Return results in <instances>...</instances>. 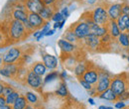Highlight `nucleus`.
<instances>
[{
  "instance_id": "f704fd0d",
  "label": "nucleus",
  "mask_w": 129,
  "mask_h": 109,
  "mask_svg": "<svg viewBox=\"0 0 129 109\" xmlns=\"http://www.w3.org/2000/svg\"><path fill=\"white\" fill-rule=\"evenodd\" d=\"M13 9H17V10H22V11H27V8H26V5L25 3H22V2H17L16 4L13 5L12 7ZM28 12V11H27Z\"/></svg>"
},
{
  "instance_id": "774afa93",
  "label": "nucleus",
  "mask_w": 129,
  "mask_h": 109,
  "mask_svg": "<svg viewBox=\"0 0 129 109\" xmlns=\"http://www.w3.org/2000/svg\"><path fill=\"white\" fill-rule=\"evenodd\" d=\"M125 109H129V105H128V106H127V107H126Z\"/></svg>"
},
{
  "instance_id": "3c124183",
  "label": "nucleus",
  "mask_w": 129,
  "mask_h": 109,
  "mask_svg": "<svg viewBox=\"0 0 129 109\" xmlns=\"http://www.w3.org/2000/svg\"><path fill=\"white\" fill-rule=\"evenodd\" d=\"M87 101H88V103H89L90 105H94V104H95V102H94V99H93L92 97H89V98L87 99Z\"/></svg>"
},
{
  "instance_id": "5fc2aeb1",
  "label": "nucleus",
  "mask_w": 129,
  "mask_h": 109,
  "mask_svg": "<svg viewBox=\"0 0 129 109\" xmlns=\"http://www.w3.org/2000/svg\"><path fill=\"white\" fill-rule=\"evenodd\" d=\"M66 20H67V19H64L62 22H60V27H59V29H60V30H61V29H63V27L64 26V24H66Z\"/></svg>"
},
{
  "instance_id": "473e14b6",
  "label": "nucleus",
  "mask_w": 129,
  "mask_h": 109,
  "mask_svg": "<svg viewBox=\"0 0 129 109\" xmlns=\"http://www.w3.org/2000/svg\"><path fill=\"white\" fill-rule=\"evenodd\" d=\"M14 90H15V89H14V87H13L12 85H10L9 83H6V82H5V86H4V90H3V94H2V95L6 97L8 94L13 92Z\"/></svg>"
},
{
  "instance_id": "37998d69",
  "label": "nucleus",
  "mask_w": 129,
  "mask_h": 109,
  "mask_svg": "<svg viewBox=\"0 0 129 109\" xmlns=\"http://www.w3.org/2000/svg\"><path fill=\"white\" fill-rule=\"evenodd\" d=\"M87 93H88V95H90V96H98V93H97L96 89H95L94 86H93L91 89L87 90Z\"/></svg>"
},
{
  "instance_id": "a18cd8bd",
  "label": "nucleus",
  "mask_w": 129,
  "mask_h": 109,
  "mask_svg": "<svg viewBox=\"0 0 129 109\" xmlns=\"http://www.w3.org/2000/svg\"><path fill=\"white\" fill-rule=\"evenodd\" d=\"M59 78H61L62 80H64L66 78H68V72H67V70H63L62 72H60V76H59Z\"/></svg>"
},
{
  "instance_id": "603ef678",
  "label": "nucleus",
  "mask_w": 129,
  "mask_h": 109,
  "mask_svg": "<svg viewBox=\"0 0 129 109\" xmlns=\"http://www.w3.org/2000/svg\"><path fill=\"white\" fill-rule=\"evenodd\" d=\"M17 2H18V0H9V1H8V4H10V6L13 7V5L16 4Z\"/></svg>"
},
{
  "instance_id": "a19ab883",
  "label": "nucleus",
  "mask_w": 129,
  "mask_h": 109,
  "mask_svg": "<svg viewBox=\"0 0 129 109\" xmlns=\"http://www.w3.org/2000/svg\"><path fill=\"white\" fill-rule=\"evenodd\" d=\"M60 12L62 13V15H63V17H64V19H67V18L70 16V12H71V11H70V8H69L68 6H64Z\"/></svg>"
},
{
  "instance_id": "4be33fe9",
  "label": "nucleus",
  "mask_w": 129,
  "mask_h": 109,
  "mask_svg": "<svg viewBox=\"0 0 129 109\" xmlns=\"http://www.w3.org/2000/svg\"><path fill=\"white\" fill-rule=\"evenodd\" d=\"M64 57H66V60L64 61V67L68 69H74L75 65L77 64V62L80 59L77 57V55H69Z\"/></svg>"
},
{
  "instance_id": "09e8293b",
  "label": "nucleus",
  "mask_w": 129,
  "mask_h": 109,
  "mask_svg": "<svg viewBox=\"0 0 129 109\" xmlns=\"http://www.w3.org/2000/svg\"><path fill=\"white\" fill-rule=\"evenodd\" d=\"M25 109H41L40 107H38L37 105H32V104H28L27 106H26V108Z\"/></svg>"
},
{
  "instance_id": "72a5a7b5",
  "label": "nucleus",
  "mask_w": 129,
  "mask_h": 109,
  "mask_svg": "<svg viewBox=\"0 0 129 109\" xmlns=\"http://www.w3.org/2000/svg\"><path fill=\"white\" fill-rule=\"evenodd\" d=\"M64 19V18L63 17L62 13H61L60 11H58V10L55 12L54 16L52 17V21H53V22H62Z\"/></svg>"
},
{
  "instance_id": "58836bf2",
  "label": "nucleus",
  "mask_w": 129,
  "mask_h": 109,
  "mask_svg": "<svg viewBox=\"0 0 129 109\" xmlns=\"http://www.w3.org/2000/svg\"><path fill=\"white\" fill-rule=\"evenodd\" d=\"M122 14L129 16V2L127 1L122 2Z\"/></svg>"
},
{
  "instance_id": "bf43d9fd",
  "label": "nucleus",
  "mask_w": 129,
  "mask_h": 109,
  "mask_svg": "<svg viewBox=\"0 0 129 109\" xmlns=\"http://www.w3.org/2000/svg\"><path fill=\"white\" fill-rule=\"evenodd\" d=\"M122 58H123V59H126V58H127V55L123 54V55H122Z\"/></svg>"
},
{
  "instance_id": "39448f33",
  "label": "nucleus",
  "mask_w": 129,
  "mask_h": 109,
  "mask_svg": "<svg viewBox=\"0 0 129 109\" xmlns=\"http://www.w3.org/2000/svg\"><path fill=\"white\" fill-rule=\"evenodd\" d=\"M70 28L73 30V32L76 34V36L78 37V39L81 42L86 36H88L90 34V27L87 25V23L82 18H81L76 23L72 24L70 26Z\"/></svg>"
},
{
  "instance_id": "e433bc0d",
  "label": "nucleus",
  "mask_w": 129,
  "mask_h": 109,
  "mask_svg": "<svg viewBox=\"0 0 129 109\" xmlns=\"http://www.w3.org/2000/svg\"><path fill=\"white\" fill-rule=\"evenodd\" d=\"M118 100H121V101H126V100H129V88L126 89L124 92L118 95Z\"/></svg>"
},
{
  "instance_id": "864d4df0",
  "label": "nucleus",
  "mask_w": 129,
  "mask_h": 109,
  "mask_svg": "<svg viewBox=\"0 0 129 109\" xmlns=\"http://www.w3.org/2000/svg\"><path fill=\"white\" fill-rule=\"evenodd\" d=\"M53 27H54V29H55V30L59 29V27H60V22H54Z\"/></svg>"
},
{
  "instance_id": "49530a36",
  "label": "nucleus",
  "mask_w": 129,
  "mask_h": 109,
  "mask_svg": "<svg viewBox=\"0 0 129 109\" xmlns=\"http://www.w3.org/2000/svg\"><path fill=\"white\" fill-rule=\"evenodd\" d=\"M4 86H5V82L0 80V95L3 94V90H4Z\"/></svg>"
},
{
  "instance_id": "ddd939ff",
  "label": "nucleus",
  "mask_w": 129,
  "mask_h": 109,
  "mask_svg": "<svg viewBox=\"0 0 129 109\" xmlns=\"http://www.w3.org/2000/svg\"><path fill=\"white\" fill-rule=\"evenodd\" d=\"M42 62L45 63V65L47 66L49 70H56L59 65L57 57L48 53H45L42 55Z\"/></svg>"
},
{
  "instance_id": "bb28decb",
  "label": "nucleus",
  "mask_w": 129,
  "mask_h": 109,
  "mask_svg": "<svg viewBox=\"0 0 129 109\" xmlns=\"http://www.w3.org/2000/svg\"><path fill=\"white\" fill-rule=\"evenodd\" d=\"M28 104H29V103H28V101H27L25 95H22V94H21V95L18 97V99L15 101V103L12 105V107H13V109H25Z\"/></svg>"
},
{
  "instance_id": "6e6d98bb",
  "label": "nucleus",
  "mask_w": 129,
  "mask_h": 109,
  "mask_svg": "<svg viewBox=\"0 0 129 109\" xmlns=\"http://www.w3.org/2000/svg\"><path fill=\"white\" fill-rule=\"evenodd\" d=\"M97 109H113V107H110V106H105V105H100Z\"/></svg>"
},
{
  "instance_id": "c756f323",
  "label": "nucleus",
  "mask_w": 129,
  "mask_h": 109,
  "mask_svg": "<svg viewBox=\"0 0 129 109\" xmlns=\"http://www.w3.org/2000/svg\"><path fill=\"white\" fill-rule=\"evenodd\" d=\"M59 76H60V72H58L57 70H52V71H50V74L46 75V77L44 78V84L49 83V82H51V81H53V80H55V79H58Z\"/></svg>"
},
{
  "instance_id": "c03bdc74",
  "label": "nucleus",
  "mask_w": 129,
  "mask_h": 109,
  "mask_svg": "<svg viewBox=\"0 0 129 109\" xmlns=\"http://www.w3.org/2000/svg\"><path fill=\"white\" fill-rule=\"evenodd\" d=\"M4 105H6V98L3 95H0V108L3 107Z\"/></svg>"
},
{
  "instance_id": "f257e3e1",
  "label": "nucleus",
  "mask_w": 129,
  "mask_h": 109,
  "mask_svg": "<svg viewBox=\"0 0 129 109\" xmlns=\"http://www.w3.org/2000/svg\"><path fill=\"white\" fill-rule=\"evenodd\" d=\"M7 34H8L9 40H11V43H17V42L23 41L29 35L23 22L12 18L9 20V23H8Z\"/></svg>"
},
{
  "instance_id": "69168bd1",
  "label": "nucleus",
  "mask_w": 129,
  "mask_h": 109,
  "mask_svg": "<svg viewBox=\"0 0 129 109\" xmlns=\"http://www.w3.org/2000/svg\"><path fill=\"white\" fill-rule=\"evenodd\" d=\"M126 59H127V61H128V62H129V56L128 55H127V58H126Z\"/></svg>"
},
{
  "instance_id": "423d86ee",
  "label": "nucleus",
  "mask_w": 129,
  "mask_h": 109,
  "mask_svg": "<svg viewBox=\"0 0 129 109\" xmlns=\"http://www.w3.org/2000/svg\"><path fill=\"white\" fill-rule=\"evenodd\" d=\"M23 51L20 47L10 48L2 57L3 63H16L22 61L23 57Z\"/></svg>"
},
{
  "instance_id": "052dcab7",
  "label": "nucleus",
  "mask_w": 129,
  "mask_h": 109,
  "mask_svg": "<svg viewBox=\"0 0 129 109\" xmlns=\"http://www.w3.org/2000/svg\"><path fill=\"white\" fill-rule=\"evenodd\" d=\"M27 0H18V2H22V3H25Z\"/></svg>"
},
{
  "instance_id": "aec40b11",
  "label": "nucleus",
  "mask_w": 129,
  "mask_h": 109,
  "mask_svg": "<svg viewBox=\"0 0 129 109\" xmlns=\"http://www.w3.org/2000/svg\"><path fill=\"white\" fill-rule=\"evenodd\" d=\"M90 33L94 34L95 36L99 37V38H101L102 36H104L105 34L108 33V30H107L106 25H97V24H94L93 26L90 27Z\"/></svg>"
},
{
  "instance_id": "2f4dec72",
  "label": "nucleus",
  "mask_w": 129,
  "mask_h": 109,
  "mask_svg": "<svg viewBox=\"0 0 129 109\" xmlns=\"http://www.w3.org/2000/svg\"><path fill=\"white\" fill-rule=\"evenodd\" d=\"M78 79H79V82H80V84L81 85V87H83L84 89L89 90V89H91V88L93 87V85H91L89 82H87L86 80H84L82 78H78Z\"/></svg>"
},
{
  "instance_id": "13d9d810",
  "label": "nucleus",
  "mask_w": 129,
  "mask_h": 109,
  "mask_svg": "<svg viewBox=\"0 0 129 109\" xmlns=\"http://www.w3.org/2000/svg\"><path fill=\"white\" fill-rule=\"evenodd\" d=\"M3 64V60H2V58H0V65H2Z\"/></svg>"
},
{
  "instance_id": "a211bd4d",
  "label": "nucleus",
  "mask_w": 129,
  "mask_h": 109,
  "mask_svg": "<svg viewBox=\"0 0 129 109\" xmlns=\"http://www.w3.org/2000/svg\"><path fill=\"white\" fill-rule=\"evenodd\" d=\"M31 70H33L35 74H37L38 76L40 77H44L46 74H47V66L45 65V63L43 62H34L32 65H31Z\"/></svg>"
},
{
  "instance_id": "393cba45",
  "label": "nucleus",
  "mask_w": 129,
  "mask_h": 109,
  "mask_svg": "<svg viewBox=\"0 0 129 109\" xmlns=\"http://www.w3.org/2000/svg\"><path fill=\"white\" fill-rule=\"evenodd\" d=\"M55 93H56L57 96H59V97H61V98H66V97H68V95H69V90H68V86H67V83H66L64 80H62V81L60 82V85H59V87H58V89L56 90Z\"/></svg>"
},
{
  "instance_id": "79ce46f5",
  "label": "nucleus",
  "mask_w": 129,
  "mask_h": 109,
  "mask_svg": "<svg viewBox=\"0 0 129 109\" xmlns=\"http://www.w3.org/2000/svg\"><path fill=\"white\" fill-rule=\"evenodd\" d=\"M98 1L99 0H81V2H83L87 6H95L98 3Z\"/></svg>"
},
{
  "instance_id": "7c9ffc66",
  "label": "nucleus",
  "mask_w": 129,
  "mask_h": 109,
  "mask_svg": "<svg viewBox=\"0 0 129 109\" xmlns=\"http://www.w3.org/2000/svg\"><path fill=\"white\" fill-rule=\"evenodd\" d=\"M0 76L6 78H14L13 75H12L11 71L5 66V64H2V66H0Z\"/></svg>"
},
{
  "instance_id": "dca6fc26",
  "label": "nucleus",
  "mask_w": 129,
  "mask_h": 109,
  "mask_svg": "<svg viewBox=\"0 0 129 109\" xmlns=\"http://www.w3.org/2000/svg\"><path fill=\"white\" fill-rule=\"evenodd\" d=\"M106 27H107V30H108V34L112 37L114 40H116L117 37L121 33L118 25H117V22L115 20H109L108 23L106 24Z\"/></svg>"
},
{
  "instance_id": "9b49d317",
  "label": "nucleus",
  "mask_w": 129,
  "mask_h": 109,
  "mask_svg": "<svg viewBox=\"0 0 129 109\" xmlns=\"http://www.w3.org/2000/svg\"><path fill=\"white\" fill-rule=\"evenodd\" d=\"M98 78H99V74H98V67L95 65H93L92 63L90 64V66L86 69V71L83 74L82 78L84 80H86L87 82H89L91 85H95L98 81Z\"/></svg>"
},
{
  "instance_id": "0eeeda50",
  "label": "nucleus",
  "mask_w": 129,
  "mask_h": 109,
  "mask_svg": "<svg viewBox=\"0 0 129 109\" xmlns=\"http://www.w3.org/2000/svg\"><path fill=\"white\" fill-rule=\"evenodd\" d=\"M26 84L36 91H40L41 88L44 86V78L43 77L38 76L37 74H35L33 70L29 69L27 75H26Z\"/></svg>"
},
{
  "instance_id": "f8f14e48",
  "label": "nucleus",
  "mask_w": 129,
  "mask_h": 109,
  "mask_svg": "<svg viewBox=\"0 0 129 109\" xmlns=\"http://www.w3.org/2000/svg\"><path fill=\"white\" fill-rule=\"evenodd\" d=\"M90 64H91V62H87L86 60L80 59V60L78 61V62H77V64L75 65L74 69H73V72H74L75 77L77 78H82L83 74H84V72L86 71V69L90 66Z\"/></svg>"
},
{
  "instance_id": "f3484780",
  "label": "nucleus",
  "mask_w": 129,
  "mask_h": 109,
  "mask_svg": "<svg viewBox=\"0 0 129 109\" xmlns=\"http://www.w3.org/2000/svg\"><path fill=\"white\" fill-rule=\"evenodd\" d=\"M58 9L55 7V6H46L45 5V7L42 9V11L39 13L41 17L46 21V22H48V21H51L52 20V17L54 16L55 14V12L57 11Z\"/></svg>"
},
{
  "instance_id": "de8ad7c7",
  "label": "nucleus",
  "mask_w": 129,
  "mask_h": 109,
  "mask_svg": "<svg viewBox=\"0 0 129 109\" xmlns=\"http://www.w3.org/2000/svg\"><path fill=\"white\" fill-rule=\"evenodd\" d=\"M55 33H56V30H55V29H51V30H49V31L46 33L45 36H46V37H51V36H53Z\"/></svg>"
},
{
  "instance_id": "1a4fd4ad",
  "label": "nucleus",
  "mask_w": 129,
  "mask_h": 109,
  "mask_svg": "<svg viewBox=\"0 0 129 109\" xmlns=\"http://www.w3.org/2000/svg\"><path fill=\"white\" fill-rule=\"evenodd\" d=\"M58 46L60 48L63 56H69V55H77L80 52V45L71 43L64 39H60L58 41Z\"/></svg>"
},
{
  "instance_id": "b1692460",
  "label": "nucleus",
  "mask_w": 129,
  "mask_h": 109,
  "mask_svg": "<svg viewBox=\"0 0 129 109\" xmlns=\"http://www.w3.org/2000/svg\"><path fill=\"white\" fill-rule=\"evenodd\" d=\"M116 42L119 44V46L122 48L123 50L126 51V49L129 47V38L126 32H121L120 35L117 37Z\"/></svg>"
},
{
  "instance_id": "0e129e2a",
  "label": "nucleus",
  "mask_w": 129,
  "mask_h": 109,
  "mask_svg": "<svg viewBox=\"0 0 129 109\" xmlns=\"http://www.w3.org/2000/svg\"><path fill=\"white\" fill-rule=\"evenodd\" d=\"M127 76H128V88H129V72L127 74Z\"/></svg>"
},
{
  "instance_id": "8fccbe9b",
  "label": "nucleus",
  "mask_w": 129,
  "mask_h": 109,
  "mask_svg": "<svg viewBox=\"0 0 129 109\" xmlns=\"http://www.w3.org/2000/svg\"><path fill=\"white\" fill-rule=\"evenodd\" d=\"M39 35H40V30H35V31L32 33V36L35 38V39H36V38H37Z\"/></svg>"
},
{
  "instance_id": "5701e85b",
  "label": "nucleus",
  "mask_w": 129,
  "mask_h": 109,
  "mask_svg": "<svg viewBox=\"0 0 129 109\" xmlns=\"http://www.w3.org/2000/svg\"><path fill=\"white\" fill-rule=\"evenodd\" d=\"M11 18L15 19L18 21L24 22L26 20H28V12L27 11H22V10H17V9H13L11 11Z\"/></svg>"
},
{
  "instance_id": "c9c22d12",
  "label": "nucleus",
  "mask_w": 129,
  "mask_h": 109,
  "mask_svg": "<svg viewBox=\"0 0 129 109\" xmlns=\"http://www.w3.org/2000/svg\"><path fill=\"white\" fill-rule=\"evenodd\" d=\"M49 30H51V24H50V21L46 22V23H45V25H44V26L41 28V30H40V32H41V35H43V36L45 37L46 33H47Z\"/></svg>"
},
{
  "instance_id": "6e6552de",
  "label": "nucleus",
  "mask_w": 129,
  "mask_h": 109,
  "mask_svg": "<svg viewBox=\"0 0 129 109\" xmlns=\"http://www.w3.org/2000/svg\"><path fill=\"white\" fill-rule=\"evenodd\" d=\"M81 45L83 47H85L89 52H101V42H100V38L95 36L94 34H89L88 36H86L82 41H81Z\"/></svg>"
},
{
  "instance_id": "e2e57ef3",
  "label": "nucleus",
  "mask_w": 129,
  "mask_h": 109,
  "mask_svg": "<svg viewBox=\"0 0 129 109\" xmlns=\"http://www.w3.org/2000/svg\"><path fill=\"white\" fill-rule=\"evenodd\" d=\"M67 1H70V2H72V1H79V0H67Z\"/></svg>"
},
{
  "instance_id": "20e7f679",
  "label": "nucleus",
  "mask_w": 129,
  "mask_h": 109,
  "mask_svg": "<svg viewBox=\"0 0 129 109\" xmlns=\"http://www.w3.org/2000/svg\"><path fill=\"white\" fill-rule=\"evenodd\" d=\"M98 74H99V78H98V81L94 85L95 89H96L97 93H101L104 90L108 89L110 87V82H111V78H112V75L103 69V68H99L98 67Z\"/></svg>"
},
{
  "instance_id": "ea45409f",
  "label": "nucleus",
  "mask_w": 129,
  "mask_h": 109,
  "mask_svg": "<svg viewBox=\"0 0 129 109\" xmlns=\"http://www.w3.org/2000/svg\"><path fill=\"white\" fill-rule=\"evenodd\" d=\"M23 24H24V26H25V28H26V30H27V32L29 33V34H32L33 32L35 31L34 30V28L32 27V25L30 24V22L28 21V20H26V21H24L23 22Z\"/></svg>"
},
{
  "instance_id": "680f3d73",
  "label": "nucleus",
  "mask_w": 129,
  "mask_h": 109,
  "mask_svg": "<svg viewBox=\"0 0 129 109\" xmlns=\"http://www.w3.org/2000/svg\"><path fill=\"white\" fill-rule=\"evenodd\" d=\"M125 52L127 53V55H128V56H129V47L127 48V49H126V51H125Z\"/></svg>"
},
{
  "instance_id": "7ed1b4c3",
  "label": "nucleus",
  "mask_w": 129,
  "mask_h": 109,
  "mask_svg": "<svg viewBox=\"0 0 129 109\" xmlns=\"http://www.w3.org/2000/svg\"><path fill=\"white\" fill-rule=\"evenodd\" d=\"M109 88H111L116 95H120L126 89H128V76H127V74L122 72L120 75L112 76Z\"/></svg>"
},
{
  "instance_id": "c85d7f7f",
  "label": "nucleus",
  "mask_w": 129,
  "mask_h": 109,
  "mask_svg": "<svg viewBox=\"0 0 129 109\" xmlns=\"http://www.w3.org/2000/svg\"><path fill=\"white\" fill-rule=\"evenodd\" d=\"M20 95H21L20 92H19V91H17V90H14L13 92H11L10 94H8V95L5 97V98H6V104L13 105Z\"/></svg>"
},
{
  "instance_id": "f03ea898",
  "label": "nucleus",
  "mask_w": 129,
  "mask_h": 109,
  "mask_svg": "<svg viewBox=\"0 0 129 109\" xmlns=\"http://www.w3.org/2000/svg\"><path fill=\"white\" fill-rule=\"evenodd\" d=\"M90 18L93 20V22L97 25H106L109 21L106 6L104 3L97 4L92 9L87 11Z\"/></svg>"
},
{
  "instance_id": "2eb2a0df",
  "label": "nucleus",
  "mask_w": 129,
  "mask_h": 109,
  "mask_svg": "<svg viewBox=\"0 0 129 109\" xmlns=\"http://www.w3.org/2000/svg\"><path fill=\"white\" fill-rule=\"evenodd\" d=\"M28 13H40L42 9L45 7L43 0H27L25 2Z\"/></svg>"
},
{
  "instance_id": "4c0bfd02",
  "label": "nucleus",
  "mask_w": 129,
  "mask_h": 109,
  "mask_svg": "<svg viewBox=\"0 0 129 109\" xmlns=\"http://www.w3.org/2000/svg\"><path fill=\"white\" fill-rule=\"evenodd\" d=\"M127 107V105L125 104L124 101H121V100H117L115 101V104H114V108L116 109H125Z\"/></svg>"
},
{
  "instance_id": "cd10ccee",
  "label": "nucleus",
  "mask_w": 129,
  "mask_h": 109,
  "mask_svg": "<svg viewBox=\"0 0 129 109\" xmlns=\"http://www.w3.org/2000/svg\"><path fill=\"white\" fill-rule=\"evenodd\" d=\"M28 103L29 104H32V105H37L38 102H39V96L38 94L34 91H27L26 93L24 94Z\"/></svg>"
},
{
  "instance_id": "6ab92c4d",
  "label": "nucleus",
  "mask_w": 129,
  "mask_h": 109,
  "mask_svg": "<svg viewBox=\"0 0 129 109\" xmlns=\"http://www.w3.org/2000/svg\"><path fill=\"white\" fill-rule=\"evenodd\" d=\"M98 97L100 99H103V100H107V101H117L118 100V95H116L115 92L113 91L111 88H108L106 90H104L103 92L98 94Z\"/></svg>"
},
{
  "instance_id": "9d476101",
  "label": "nucleus",
  "mask_w": 129,
  "mask_h": 109,
  "mask_svg": "<svg viewBox=\"0 0 129 109\" xmlns=\"http://www.w3.org/2000/svg\"><path fill=\"white\" fill-rule=\"evenodd\" d=\"M106 6V10H107V14L109 20H117L120 16L122 15V3H109V4H105Z\"/></svg>"
},
{
  "instance_id": "4d7b16f0",
  "label": "nucleus",
  "mask_w": 129,
  "mask_h": 109,
  "mask_svg": "<svg viewBox=\"0 0 129 109\" xmlns=\"http://www.w3.org/2000/svg\"><path fill=\"white\" fill-rule=\"evenodd\" d=\"M0 109H13L12 107V105H9V104H6V105H4L3 107H1Z\"/></svg>"
},
{
  "instance_id": "4468645a",
  "label": "nucleus",
  "mask_w": 129,
  "mask_h": 109,
  "mask_svg": "<svg viewBox=\"0 0 129 109\" xmlns=\"http://www.w3.org/2000/svg\"><path fill=\"white\" fill-rule=\"evenodd\" d=\"M28 21L32 25L34 30H41V28L45 25L46 21L41 17L39 13H28Z\"/></svg>"
},
{
  "instance_id": "412c9836",
  "label": "nucleus",
  "mask_w": 129,
  "mask_h": 109,
  "mask_svg": "<svg viewBox=\"0 0 129 109\" xmlns=\"http://www.w3.org/2000/svg\"><path fill=\"white\" fill-rule=\"evenodd\" d=\"M63 39L64 40H67V41H69V42H71V43H74V44H78V45H81V42L78 39V37L76 36V34L73 32V30L69 27L66 32L64 33V35H63Z\"/></svg>"
},
{
  "instance_id": "a878e982",
  "label": "nucleus",
  "mask_w": 129,
  "mask_h": 109,
  "mask_svg": "<svg viewBox=\"0 0 129 109\" xmlns=\"http://www.w3.org/2000/svg\"><path fill=\"white\" fill-rule=\"evenodd\" d=\"M116 22H117V25H118L120 31L126 32L127 25H128V23H129V16L125 15V14H122V15L116 20Z\"/></svg>"
},
{
  "instance_id": "338daca9",
  "label": "nucleus",
  "mask_w": 129,
  "mask_h": 109,
  "mask_svg": "<svg viewBox=\"0 0 129 109\" xmlns=\"http://www.w3.org/2000/svg\"><path fill=\"white\" fill-rule=\"evenodd\" d=\"M126 33H127V35H128V38H129V30L127 32H126Z\"/></svg>"
}]
</instances>
